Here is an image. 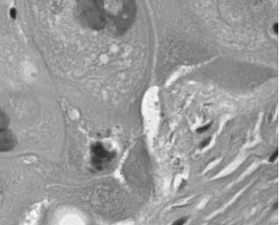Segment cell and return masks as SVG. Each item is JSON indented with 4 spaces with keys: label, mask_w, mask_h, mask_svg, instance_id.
I'll return each mask as SVG.
<instances>
[{
    "label": "cell",
    "mask_w": 280,
    "mask_h": 225,
    "mask_svg": "<svg viewBox=\"0 0 280 225\" xmlns=\"http://www.w3.org/2000/svg\"><path fill=\"white\" fill-rule=\"evenodd\" d=\"M100 12L105 26L115 34H123L132 25L137 12L135 0H89Z\"/></svg>",
    "instance_id": "6da1fadb"
},
{
    "label": "cell",
    "mask_w": 280,
    "mask_h": 225,
    "mask_svg": "<svg viewBox=\"0 0 280 225\" xmlns=\"http://www.w3.org/2000/svg\"><path fill=\"white\" fill-rule=\"evenodd\" d=\"M91 164L98 170H102L115 157V152L106 150L101 143L94 144L91 148Z\"/></svg>",
    "instance_id": "7a4b0ae2"
},
{
    "label": "cell",
    "mask_w": 280,
    "mask_h": 225,
    "mask_svg": "<svg viewBox=\"0 0 280 225\" xmlns=\"http://www.w3.org/2000/svg\"><path fill=\"white\" fill-rule=\"evenodd\" d=\"M80 15L83 21L92 29H103L105 27V23L100 12L93 6L91 3L88 4H83L81 8Z\"/></svg>",
    "instance_id": "3957f363"
},
{
    "label": "cell",
    "mask_w": 280,
    "mask_h": 225,
    "mask_svg": "<svg viewBox=\"0 0 280 225\" xmlns=\"http://www.w3.org/2000/svg\"><path fill=\"white\" fill-rule=\"evenodd\" d=\"M16 146V138L13 133L8 129H0V152L12 151Z\"/></svg>",
    "instance_id": "277c9868"
},
{
    "label": "cell",
    "mask_w": 280,
    "mask_h": 225,
    "mask_svg": "<svg viewBox=\"0 0 280 225\" xmlns=\"http://www.w3.org/2000/svg\"><path fill=\"white\" fill-rule=\"evenodd\" d=\"M8 125H9V118L7 117L5 112H4L0 109V129L8 128Z\"/></svg>",
    "instance_id": "5b68a950"
},
{
    "label": "cell",
    "mask_w": 280,
    "mask_h": 225,
    "mask_svg": "<svg viewBox=\"0 0 280 225\" xmlns=\"http://www.w3.org/2000/svg\"><path fill=\"white\" fill-rule=\"evenodd\" d=\"M212 125V122H210L209 124H207V125H204V126H202V127H200V128H198L197 129H196V131H197V133H199V134H201V133H204L205 131H207L210 128V126Z\"/></svg>",
    "instance_id": "8992f818"
},
{
    "label": "cell",
    "mask_w": 280,
    "mask_h": 225,
    "mask_svg": "<svg viewBox=\"0 0 280 225\" xmlns=\"http://www.w3.org/2000/svg\"><path fill=\"white\" fill-rule=\"evenodd\" d=\"M186 221H187V218L183 217V218H180V219L176 220L175 222H174V223L172 224V225H183L186 223Z\"/></svg>",
    "instance_id": "52a82bcc"
},
{
    "label": "cell",
    "mask_w": 280,
    "mask_h": 225,
    "mask_svg": "<svg viewBox=\"0 0 280 225\" xmlns=\"http://www.w3.org/2000/svg\"><path fill=\"white\" fill-rule=\"evenodd\" d=\"M279 157V150L275 151L273 153H272V155L270 157V159H269V161L270 162H274L276 160H277V158Z\"/></svg>",
    "instance_id": "ba28073f"
},
{
    "label": "cell",
    "mask_w": 280,
    "mask_h": 225,
    "mask_svg": "<svg viewBox=\"0 0 280 225\" xmlns=\"http://www.w3.org/2000/svg\"><path fill=\"white\" fill-rule=\"evenodd\" d=\"M210 140H211V138H206V139H204L202 142H201V144L200 145V148H204V147H206L210 143Z\"/></svg>",
    "instance_id": "9c48e42d"
},
{
    "label": "cell",
    "mask_w": 280,
    "mask_h": 225,
    "mask_svg": "<svg viewBox=\"0 0 280 225\" xmlns=\"http://www.w3.org/2000/svg\"><path fill=\"white\" fill-rule=\"evenodd\" d=\"M273 30L275 32V34H279V24L278 23H275L274 26H273Z\"/></svg>",
    "instance_id": "30bf717a"
},
{
    "label": "cell",
    "mask_w": 280,
    "mask_h": 225,
    "mask_svg": "<svg viewBox=\"0 0 280 225\" xmlns=\"http://www.w3.org/2000/svg\"><path fill=\"white\" fill-rule=\"evenodd\" d=\"M278 207H279V205H278V203H275V204H274V206H273V207H272V208H273V209H277V208H278Z\"/></svg>",
    "instance_id": "8fae6325"
}]
</instances>
